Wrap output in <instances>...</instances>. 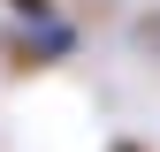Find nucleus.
I'll return each mask as SVG.
<instances>
[{"instance_id":"obj_1","label":"nucleus","mask_w":160,"mask_h":152,"mask_svg":"<svg viewBox=\"0 0 160 152\" xmlns=\"http://www.w3.org/2000/svg\"><path fill=\"white\" fill-rule=\"evenodd\" d=\"M69 53H76V31H69V23H61V31H53V23H38V31H15V38H8V61H15V69L69 61Z\"/></svg>"},{"instance_id":"obj_2","label":"nucleus","mask_w":160,"mask_h":152,"mask_svg":"<svg viewBox=\"0 0 160 152\" xmlns=\"http://www.w3.org/2000/svg\"><path fill=\"white\" fill-rule=\"evenodd\" d=\"M8 8H15V15H31V23H46V15H53V0H8Z\"/></svg>"}]
</instances>
